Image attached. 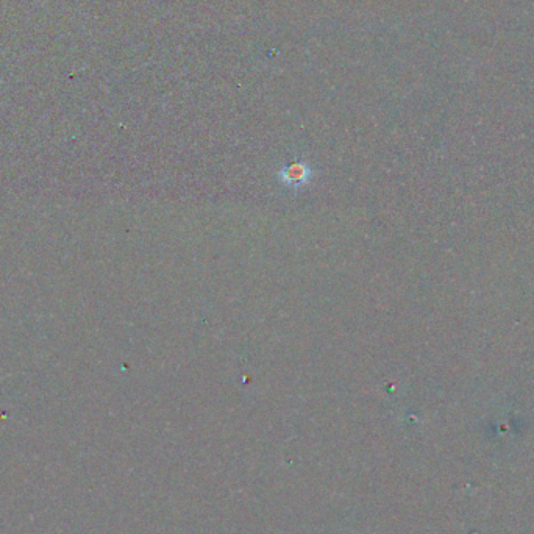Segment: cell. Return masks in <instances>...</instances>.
Masks as SVG:
<instances>
[{"mask_svg": "<svg viewBox=\"0 0 534 534\" xmlns=\"http://www.w3.org/2000/svg\"><path fill=\"white\" fill-rule=\"evenodd\" d=\"M312 177V169L306 163L294 161L286 164L280 171V182L289 189H302L303 186L310 183Z\"/></svg>", "mask_w": 534, "mask_h": 534, "instance_id": "obj_1", "label": "cell"}]
</instances>
